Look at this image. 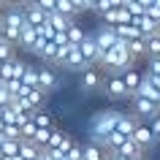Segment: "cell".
Instances as JSON below:
<instances>
[{
  "instance_id": "obj_1",
  "label": "cell",
  "mask_w": 160,
  "mask_h": 160,
  "mask_svg": "<svg viewBox=\"0 0 160 160\" xmlns=\"http://www.w3.org/2000/svg\"><path fill=\"white\" fill-rule=\"evenodd\" d=\"M133 62H136V60H133V54L128 52V43L122 41V38H119V41L114 43L109 52H103L101 60H98V65H103L109 73H122V71H125V68H130Z\"/></svg>"
},
{
  "instance_id": "obj_2",
  "label": "cell",
  "mask_w": 160,
  "mask_h": 160,
  "mask_svg": "<svg viewBox=\"0 0 160 160\" xmlns=\"http://www.w3.org/2000/svg\"><path fill=\"white\" fill-rule=\"evenodd\" d=\"M25 6H8V8L0 14V35L11 41L17 46L19 41V33H22V27H25Z\"/></svg>"
},
{
  "instance_id": "obj_3",
  "label": "cell",
  "mask_w": 160,
  "mask_h": 160,
  "mask_svg": "<svg viewBox=\"0 0 160 160\" xmlns=\"http://www.w3.org/2000/svg\"><path fill=\"white\" fill-rule=\"evenodd\" d=\"M119 114L122 111H117V109H106V111H98L92 117V122H90V141H95V144H106V136L114 130V125H117V119H119Z\"/></svg>"
},
{
  "instance_id": "obj_4",
  "label": "cell",
  "mask_w": 160,
  "mask_h": 160,
  "mask_svg": "<svg viewBox=\"0 0 160 160\" xmlns=\"http://www.w3.org/2000/svg\"><path fill=\"white\" fill-rule=\"evenodd\" d=\"M103 92L109 95L111 101L130 98V92H128V87H125V82H122V76H119V73H109L106 79H103Z\"/></svg>"
},
{
  "instance_id": "obj_5",
  "label": "cell",
  "mask_w": 160,
  "mask_h": 160,
  "mask_svg": "<svg viewBox=\"0 0 160 160\" xmlns=\"http://www.w3.org/2000/svg\"><path fill=\"white\" fill-rule=\"evenodd\" d=\"M133 95H144V98H149V101H155V103L160 106V79H155L152 73L144 71L141 84H138V90H136Z\"/></svg>"
},
{
  "instance_id": "obj_6",
  "label": "cell",
  "mask_w": 160,
  "mask_h": 160,
  "mask_svg": "<svg viewBox=\"0 0 160 160\" xmlns=\"http://www.w3.org/2000/svg\"><path fill=\"white\" fill-rule=\"evenodd\" d=\"M82 73V79H79V84H82V90H87V92H92V90H98V87H103V71L98 65H87L84 71H79Z\"/></svg>"
},
{
  "instance_id": "obj_7",
  "label": "cell",
  "mask_w": 160,
  "mask_h": 160,
  "mask_svg": "<svg viewBox=\"0 0 160 160\" xmlns=\"http://www.w3.org/2000/svg\"><path fill=\"white\" fill-rule=\"evenodd\" d=\"M133 98V114L136 117H144V119H149V117H155L160 111V106L155 101H149V98H144V95H130Z\"/></svg>"
},
{
  "instance_id": "obj_8",
  "label": "cell",
  "mask_w": 160,
  "mask_h": 160,
  "mask_svg": "<svg viewBox=\"0 0 160 160\" xmlns=\"http://www.w3.org/2000/svg\"><path fill=\"white\" fill-rule=\"evenodd\" d=\"M92 38H95V43H98V52H101V54H103V52H109L111 46H114V43L119 41L117 30H114V27H109V25H103L101 30H98V33L92 35ZM98 60H101V57H98Z\"/></svg>"
},
{
  "instance_id": "obj_9",
  "label": "cell",
  "mask_w": 160,
  "mask_h": 160,
  "mask_svg": "<svg viewBox=\"0 0 160 160\" xmlns=\"http://www.w3.org/2000/svg\"><path fill=\"white\" fill-rule=\"evenodd\" d=\"M71 136L68 133H62L60 128H52V133H49V141H46V149H57V152H62L65 155V149L71 147Z\"/></svg>"
},
{
  "instance_id": "obj_10",
  "label": "cell",
  "mask_w": 160,
  "mask_h": 160,
  "mask_svg": "<svg viewBox=\"0 0 160 160\" xmlns=\"http://www.w3.org/2000/svg\"><path fill=\"white\" fill-rule=\"evenodd\" d=\"M130 138H133L141 149H149L152 144H155V136H152V130H149V125L147 122H138V125L133 128V133H130Z\"/></svg>"
},
{
  "instance_id": "obj_11",
  "label": "cell",
  "mask_w": 160,
  "mask_h": 160,
  "mask_svg": "<svg viewBox=\"0 0 160 160\" xmlns=\"http://www.w3.org/2000/svg\"><path fill=\"white\" fill-rule=\"evenodd\" d=\"M46 19H49V14H46L41 6H35V3L25 6V22L30 27H43V25H46Z\"/></svg>"
},
{
  "instance_id": "obj_12",
  "label": "cell",
  "mask_w": 160,
  "mask_h": 160,
  "mask_svg": "<svg viewBox=\"0 0 160 160\" xmlns=\"http://www.w3.org/2000/svg\"><path fill=\"white\" fill-rule=\"evenodd\" d=\"M79 52L84 54V60L90 62V65H98V57H101V52H98V43H95L92 35H84V38H82V43H79Z\"/></svg>"
},
{
  "instance_id": "obj_13",
  "label": "cell",
  "mask_w": 160,
  "mask_h": 160,
  "mask_svg": "<svg viewBox=\"0 0 160 160\" xmlns=\"http://www.w3.org/2000/svg\"><path fill=\"white\" fill-rule=\"evenodd\" d=\"M38 87H41L43 92H52L57 87V73L49 65H38Z\"/></svg>"
},
{
  "instance_id": "obj_14",
  "label": "cell",
  "mask_w": 160,
  "mask_h": 160,
  "mask_svg": "<svg viewBox=\"0 0 160 160\" xmlns=\"http://www.w3.org/2000/svg\"><path fill=\"white\" fill-rule=\"evenodd\" d=\"M119 76H122V82H125L128 92L133 95L136 90H138V84H141V76H144V71H138V68H133V65H130V68H125V71H122Z\"/></svg>"
},
{
  "instance_id": "obj_15",
  "label": "cell",
  "mask_w": 160,
  "mask_h": 160,
  "mask_svg": "<svg viewBox=\"0 0 160 160\" xmlns=\"http://www.w3.org/2000/svg\"><path fill=\"white\" fill-rule=\"evenodd\" d=\"M82 160H106V149L95 141L82 144Z\"/></svg>"
},
{
  "instance_id": "obj_16",
  "label": "cell",
  "mask_w": 160,
  "mask_h": 160,
  "mask_svg": "<svg viewBox=\"0 0 160 160\" xmlns=\"http://www.w3.org/2000/svg\"><path fill=\"white\" fill-rule=\"evenodd\" d=\"M71 22H73V19H71V17H65V14H60V11L49 14V19H46V25H49L52 30H54V33H65Z\"/></svg>"
},
{
  "instance_id": "obj_17",
  "label": "cell",
  "mask_w": 160,
  "mask_h": 160,
  "mask_svg": "<svg viewBox=\"0 0 160 160\" xmlns=\"http://www.w3.org/2000/svg\"><path fill=\"white\" fill-rule=\"evenodd\" d=\"M22 98H25L27 106L35 111V109H41V106H43V98H46V92H43L41 87H27V92L22 95Z\"/></svg>"
},
{
  "instance_id": "obj_18",
  "label": "cell",
  "mask_w": 160,
  "mask_h": 160,
  "mask_svg": "<svg viewBox=\"0 0 160 160\" xmlns=\"http://www.w3.org/2000/svg\"><path fill=\"white\" fill-rule=\"evenodd\" d=\"M38 155H41V147L35 141H30V138H22L19 141V158L22 160H35Z\"/></svg>"
},
{
  "instance_id": "obj_19",
  "label": "cell",
  "mask_w": 160,
  "mask_h": 160,
  "mask_svg": "<svg viewBox=\"0 0 160 160\" xmlns=\"http://www.w3.org/2000/svg\"><path fill=\"white\" fill-rule=\"evenodd\" d=\"M125 43H128V52L133 54V60L147 57V41H144V35H138V38H130V41H125Z\"/></svg>"
},
{
  "instance_id": "obj_20",
  "label": "cell",
  "mask_w": 160,
  "mask_h": 160,
  "mask_svg": "<svg viewBox=\"0 0 160 160\" xmlns=\"http://www.w3.org/2000/svg\"><path fill=\"white\" fill-rule=\"evenodd\" d=\"M114 30H117V35L122 38V41H130V38H138V35H141V30L133 25V19H130V22H125V25H117Z\"/></svg>"
},
{
  "instance_id": "obj_21",
  "label": "cell",
  "mask_w": 160,
  "mask_h": 160,
  "mask_svg": "<svg viewBox=\"0 0 160 160\" xmlns=\"http://www.w3.org/2000/svg\"><path fill=\"white\" fill-rule=\"evenodd\" d=\"M114 152H119V155H125V158H136V155H144V149L138 147V144L133 141V138H125V141L119 144Z\"/></svg>"
},
{
  "instance_id": "obj_22",
  "label": "cell",
  "mask_w": 160,
  "mask_h": 160,
  "mask_svg": "<svg viewBox=\"0 0 160 160\" xmlns=\"http://www.w3.org/2000/svg\"><path fill=\"white\" fill-rule=\"evenodd\" d=\"M84 35H87V33L82 30V25H76V22H71V25H68V30H65V38H68V43H73V46H79Z\"/></svg>"
},
{
  "instance_id": "obj_23",
  "label": "cell",
  "mask_w": 160,
  "mask_h": 160,
  "mask_svg": "<svg viewBox=\"0 0 160 160\" xmlns=\"http://www.w3.org/2000/svg\"><path fill=\"white\" fill-rule=\"evenodd\" d=\"M25 87H38V65H30L27 62L25 65V73H22V79H19Z\"/></svg>"
},
{
  "instance_id": "obj_24",
  "label": "cell",
  "mask_w": 160,
  "mask_h": 160,
  "mask_svg": "<svg viewBox=\"0 0 160 160\" xmlns=\"http://www.w3.org/2000/svg\"><path fill=\"white\" fill-rule=\"evenodd\" d=\"M33 122H35V128H54L52 114H49V111H43V109H35L33 111Z\"/></svg>"
},
{
  "instance_id": "obj_25",
  "label": "cell",
  "mask_w": 160,
  "mask_h": 160,
  "mask_svg": "<svg viewBox=\"0 0 160 160\" xmlns=\"http://www.w3.org/2000/svg\"><path fill=\"white\" fill-rule=\"evenodd\" d=\"M144 41H147V57H160V35H144Z\"/></svg>"
},
{
  "instance_id": "obj_26",
  "label": "cell",
  "mask_w": 160,
  "mask_h": 160,
  "mask_svg": "<svg viewBox=\"0 0 160 160\" xmlns=\"http://www.w3.org/2000/svg\"><path fill=\"white\" fill-rule=\"evenodd\" d=\"M49 133H52V128H38V130H35V136L30 138V141H35V144L43 149V147H46V141H49Z\"/></svg>"
},
{
  "instance_id": "obj_27",
  "label": "cell",
  "mask_w": 160,
  "mask_h": 160,
  "mask_svg": "<svg viewBox=\"0 0 160 160\" xmlns=\"http://www.w3.org/2000/svg\"><path fill=\"white\" fill-rule=\"evenodd\" d=\"M11 57H14V43L0 35V60H11Z\"/></svg>"
},
{
  "instance_id": "obj_28",
  "label": "cell",
  "mask_w": 160,
  "mask_h": 160,
  "mask_svg": "<svg viewBox=\"0 0 160 160\" xmlns=\"http://www.w3.org/2000/svg\"><path fill=\"white\" fill-rule=\"evenodd\" d=\"M65 160H82V144H76V141H71V147L65 149V155H62Z\"/></svg>"
},
{
  "instance_id": "obj_29",
  "label": "cell",
  "mask_w": 160,
  "mask_h": 160,
  "mask_svg": "<svg viewBox=\"0 0 160 160\" xmlns=\"http://www.w3.org/2000/svg\"><path fill=\"white\" fill-rule=\"evenodd\" d=\"M147 125H149L152 136H155V141H160V111L155 114V117H149V119H147Z\"/></svg>"
},
{
  "instance_id": "obj_30",
  "label": "cell",
  "mask_w": 160,
  "mask_h": 160,
  "mask_svg": "<svg viewBox=\"0 0 160 160\" xmlns=\"http://www.w3.org/2000/svg\"><path fill=\"white\" fill-rule=\"evenodd\" d=\"M19 130H22V138H33V136H35V130H38V128H35L33 117H30V119H27V122H25V125L19 128Z\"/></svg>"
},
{
  "instance_id": "obj_31",
  "label": "cell",
  "mask_w": 160,
  "mask_h": 160,
  "mask_svg": "<svg viewBox=\"0 0 160 160\" xmlns=\"http://www.w3.org/2000/svg\"><path fill=\"white\" fill-rule=\"evenodd\" d=\"M147 73H152L155 79H160V57H149V65H147Z\"/></svg>"
},
{
  "instance_id": "obj_32",
  "label": "cell",
  "mask_w": 160,
  "mask_h": 160,
  "mask_svg": "<svg viewBox=\"0 0 160 160\" xmlns=\"http://www.w3.org/2000/svg\"><path fill=\"white\" fill-rule=\"evenodd\" d=\"M35 6H41L46 14H54L57 11V0H35Z\"/></svg>"
},
{
  "instance_id": "obj_33",
  "label": "cell",
  "mask_w": 160,
  "mask_h": 160,
  "mask_svg": "<svg viewBox=\"0 0 160 160\" xmlns=\"http://www.w3.org/2000/svg\"><path fill=\"white\" fill-rule=\"evenodd\" d=\"M106 160H130V158L119 155V152H109V149H106Z\"/></svg>"
},
{
  "instance_id": "obj_34",
  "label": "cell",
  "mask_w": 160,
  "mask_h": 160,
  "mask_svg": "<svg viewBox=\"0 0 160 160\" xmlns=\"http://www.w3.org/2000/svg\"><path fill=\"white\" fill-rule=\"evenodd\" d=\"M130 160H147V158H144V155H136V158H130Z\"/></svg>"
},
{
  "instance_id": "obj_35",
  "label": "cell",
  "mask_w": 160,
  "mask_h": 160,
  "mask_svg": "<svg viewBox=\"0 0 160 160\" xmlns=\"http://www.w3.org/2000/svg\"><path fill=\"white\" fill-rule=\"evenodd\" d=\"M0 11H3V3H0Z\"/></svg>"
},
{
  "instance_id": "obj_36",
  "label": "cell",
  "mask_w": 160,
  "mask_h": 160,
  "mask_svg": "<svg viewBox=\"0 0 160 160\" xmlns=\"http://www.w3.org/2000/svg\"><path fill=\"white\" fill-rule=\"evenodd\" d=\"M0 14H3V11H0Z\"/></svg>"
}]
</instances>
